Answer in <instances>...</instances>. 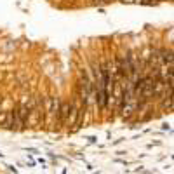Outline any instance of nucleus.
Wrapping results in <instances>:
<instances>
[{
  "label": "nucleus",
  "instance_id": "obj_1",
  "mask_svg": "<svg viewBox=\"0 0 174 174\" xmlns=\"http://www.w3.org/2000/svg\"><path fill=\"white\" fill-rule=\"evenodd\" d=\"M16 115H18V120H19V127L26 125L28 117H30V110H28V106H26V104H21L19 108L16 110Z\"/></svg>",
  "mask_w": 174,
  "mask_h": 174
},
{
  "label": "nucleus",
  "instance_id": "obj_2",
  "mask_svg": "<svg viewBox=\"0 0 174 174\" xmlns=\"http://www.w3.org/2000/svg\"><path fill=\"white\" fill-rule=\"evenodd\" d=\"M5 115H7V112H0V125L5 124Z\"/></svg>",
  "mask_w": 174,
  "mask_h": 174
},
{
  "label": "nucleus",
  "instance_id": "obj_3",
  "mask_svg": "<svg viewBox=\"0 0 174 174\" xmlns=\"http://www.w3.org/2000/svg\"><path fill=\"white\" fill-rule=\"evenodd\" d=\"M68 2H73V0H68Z\"/></svg>",
  "mask_w": 174,
  "mask_h": 174
}]
</instances>
